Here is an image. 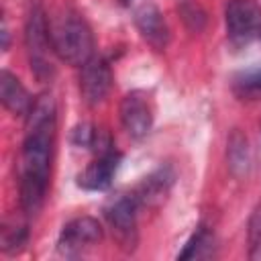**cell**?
<instances>
[{"label": "cell", "instance_id": "obj_1", "mask_svg": "<svg viewBox=\"0 0 261 261\" xmlns=\"http://www.w3.org/2000/svg\"><path fill=\"white\" fill-rule=\"evenodd\" d=\"M27 118V130L20 149L18 163V192L20 208L31 218L37 216L45 204L51 163L55 151L57 133V108L51 94H41L35 98Z\"/></svg>", "mask_w": 261, "mask_h": 261}, {"label": "cell", "instance_id": "obj_2", "mask_svg": "<svg viewBox=\"0 0 261 261\" xmlns=\"http://www.w3.org/2000/svg\"><path fill=\"white\" fill-rule=\"evenodd\" d=\"M49 18V37L55 57L69 65H84L94 57V33L88 20L73 8L63 6Z\"/></svg>", "mask_w": 261, "mask_h": 261}, {"label": "cell", "instance_id": "obj_3", "mask_svg": "<svg viewBox=\"0 0 261 261\" xmlns=\"http://www.w3.org/2000/svg\"><path fill=\"white\" fill-rule=\"evenodd\" d=\"M24 49L31 71L39 82H51L55 77V51L49 37V18L41 2H33L24 18Z\"/></svg>", "mask_w": 261, "mask_h": 261}, {"label": "cell", "instance_id": "obj_4", "mask_svg": "<svg viewBox=\"0 0 261 261\" xmlns=\"http://www.w3.org/2000/svg\"><path fill=\"white\" fill-rule=\"evenodd\" d=\"M139 200L135 198L133 192L128 194H118L110 198L104 206V218L118 241L120 249L124 251H135L139 243V230H137V216H139Z\"/></svg>", "mask_w": 261, "mask_h": 261}, {"label": "cell", "instance_id": "obj_5", "mask_svg": "<svg viewBox=\"0 0 261 261\" xmlns=\"http://www.w3.org/2000/svg\"><path fill=\"white\" fill-rule=\"evenodd\" d=\"M226 37L234 47L249 45L261 35V6L255 0H228L224 8Z\"/></svg>", "mask_w": 261, "mask_h": 261}, {"label": "cell", "instance_id": "obj_6", "mask_svg": "<svg viewBox=\"0 0 261 261\" xmlns=\"http://www.w3.org/2000/svg\"><path fill=\"white\" fill-rule=\"evenodd\" d=\"M102 241V224L92 216L69 220L57 239V251L63 257H80Z\"/></svg>", "mask_w": 261, "mask_h": 261}, {"label": "cell", "instance_id": "obj_7", "mask_svg": "<svg viewBox=\"0 0 261 261\" xmlns=\"http://www.w3.org/2000/svg\"><path fill=\"white\" fill-rule=\"evenodd\" d=\"M118 114H120V124L130 139L139 141L147 137L153 126V118H155L151 96L143 90H133L124 94V98L120 100Z\"/></svg>", "mask_w": 261, "mask_h": 261}, {"label": "cell", "instance_id": "obj_8", "mask_svg": "<svg viewBox=\"0 0 261 261\" xmlns=\"http://www.w3.org/2000/svg\"><path fill=\"white\" fill-rule=\"evenodd\" d=\"M133 22L139 35L155 51H163L169 45L171 33L161 8L153 0H137L133 4Z\"/></svg>", "mask_w": 261, "mask_h": 261}, {"label": "cell", "instance_id": "obj_9", "mask_svg": "<svg viewBox=\"0 0 261 261\" xmlns=\"http://www.w3.org/2000/svg\"><path fill=\"white\" fill-rule=\"evenodd\" d=\"M112 90V69L110 63L94 55L84 65H80V96L88 106L102 104Z\"/></svg>", "mask_w": 261, "mask_h": 261}, {"label": "cell", "instance_id": "obj_10", "mask_svg": "<svg viewBox=\"0 0 261 261\" xmlns=\"http://www.w3.org/2000/svg\"><path fill=\"white\" fill-rule=\"evenodd\" d=\"M120 159H122V155L114 147L96 153V159L92 163H88L86 169L77 175V186L88 190V192L108 190L112 179H114V173L120 165Z\"/></svg>", "mask_w": 261, "mask_h": 261}, {"label": "cell", "instance_id": "obj_11", "mask_svg": "<svg viewBox=\"0 0 261 261\" xmlns=\"http://www.w3.org/2000/svg\"><path fill=\"white\" fill-rule=\"evenodd\" d=\"M173 179H175L173 169L169 165H163V167L155 169L153 173H149L133 190V194H135V198L139 200L141 206H159L167 198V194L173 186Z\"/></svg>", "mask_w": 261, "mask_h": 261}, {"label": "cell", "instance_id": "obj_12", "mask_svg": "<svg viewBox=\"0 0 261 261\" xmlns=\"http://www.w3.org/2000/svg\"><path fill=\"white\" fill-rule=\"evenodd\" d=\"M0 100L2 106L16 116H27L35 102V98L29 94L22 82L8 69H2L0 73Z\"/></svg>", "mask_w": 261, "mask_h": 261}, {"label": "cell", "instance_id": "obj_13", "mask_svg": "<svg viewBox=\"0 0 261 261\" xmlns=\"http://www.w3.org/2000/svg\"><path fill=\"white\" fill-rule=\"evenodd\" d=\"M226 165L230 175L237 179H243L249 175L253 165V155L249 147V139L241 128H232L226 141Z\"/></svg>", "mask_w": 261, "mask_h": 261}, {"label": "cell", "instance_id": "obj_14", "mask_svg": "<svg viewBox=\"0 0 261 261\" xmlns=\"http://www.w3.org/2000/svg\"><path fill=\"white\" fill-rule=\"evenodd\" d=\"M214 255H216L214 232L206 224H200L194 230V234L188 239L184 249L177 253V259H181V261H188V259H212Z\"/></svg>", "mask_w": 261, "mask_h": 261}, {"label": "cell", "instance_id": "obj_15", "mask_svg": "<svg viewBox=\"0 0 261 261\" xmlns=\"http://www.w3.org/2000/svg\"><path fill=\"white\" fill-rule=\"evenodd\" d=\"M29 243V226L27 222H18L14 220H6L2 224V232H0V247L6 255H16L20 253Z\"/></svg>", "mask_w": 261, "mask_h": 261}, {"label": "cell", "instance_id": "obj_16", "mask_svg": "<svg viewBox=\"0 0 261 261\" xmlns=\"http://www.w3.org/2000/svg\"><path fill=\"white\" fill-rule=\"evenodd\" d=\"M175 8H177V14H179V18L188 31L200 33L206 27L208 16H206V10L202 8V4L198 0H175Z\"/></svg>", "mask_w": 261, "mask_h": 261}, {"label": "cell", "instance_id": "obj_17", "mask_svg": "<svg viewBox=\"0 0 261 261\" xmlns=\"http://www.w3.org/2000/svg\"><path fill=\"white\" fill-rule=\"evenodd\" d=\"M232 90L239 98H259L261 96V67H249L232 77Z\"/></svg>", "mask_w": 261, "mask_h": 261}, {"label": "cell", "instance_id": "obj_18", "mask_svg": "<svg viewBox=\"0 0 261 261\" xmlns=\"http://www.w3.org/2000/svg\"><path fill=\"white\" fill-rule=\"evenodd\" d=\"M247 243H249V259L261 261V202L253 208L247 222Z\"/></svg>", "mask_w": 261, "mask_h": 261}]
</instances>
